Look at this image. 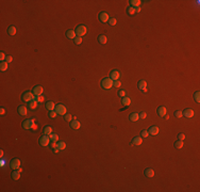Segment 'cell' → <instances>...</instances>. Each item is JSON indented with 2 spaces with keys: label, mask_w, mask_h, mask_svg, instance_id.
Returning a JSON list of instances; mask_svg holds the SVG:
<instances>
[{
  "label": "cell",
  "mask_w": 200,
  "mask_h": 192,
  "mask_svg": "<svg viewBox=\"0 0 200 192\" xmlns=\"http://www.w3.org/2000/svg\"><path fill=\"white\" fill-rule=\"evenodd\" d=\"M37 104H38V102H36V100H34V99L31 100V102H29V108H30V109H35Z\"/></svg>",
  "instance_id": "cell-31"
},
{
  "label": "cell",
  "mask_w": 200,
  "mask_h": 192,
  "mask_svg": "<svg viewBox=\"0 0 200 192\" xmlns=\"http://www.w3.org/2000/svg\"><path fill=\"white\" fill-rule=\"evenodd\" d=\"M81 126V124H80V122H78L77 120H73V121H71L70 122V127L73 128V129H75V130H77L79 129Z\"/></svg>",
  "instance_id": "cell-16"
},
{
  "label": "cell",
  "mask_w": 200,
  "mask_h": 192,
  "mask_svg": "<svg viewBox=\"0 0 200 192\" xmlns=\"http://www.w3.org/2000/svg\"><path fill=\"white\" fill-rule=\"evenodd\" d=\"M127 12L129 15H134L135 14V8H133V6H129V8L127 9Z\"/></svg>",
  "instance_id": "cell-34"
},
{
  "label": "cell",
  "mask_w": 200,
  "mask_h": 192,
  "mask_svg": "<svg viewBox=\"0 0 200 192\" xmlns=\"http://www.w3.org/2000/svg\"><path fill=\"white\" fill-rule=\"evenodd\" d=\"M145 175H146L147 177H149V178H151V177H153L154 176V171L152 169H146L145 170Z\"/></svg>",
  "instance_id": "cell-23"
},
{
  "label": "cell",
  "mask_w": 200,
  "mask_h": 192,
  "mask_svg": "<svg viewBox=\"0 0 200 192\" xmlns=\"http://www.w3.org/2000/svg\"><path fill=\"white\" fill-rule=\"evenodd\" d=\"M66 36H67L68 38H70V40H75V38L77 36V34H76L75 30H67L66 31Z\"/></svg>",
  "instance_id": "cell-14"
},
{
  "label": "cell",
  "mask_w": 200,
  "mask_h": 192,
  "mask_svg": "<svg viewBox=\"0 0 200 192\" xmlns=\"http://www.w3.org/2000/svg\"><path fill=\"white\" fill-rule=\"evenodd\" d=\"M194 98L196 100V102H200V92L199 91H196L194 93Z\"/></svg>",
  "instance_id": "cell-33"
},
{
  "label": "cell",
  "mask_w": 200,
  "mask_h": 192,
  "mask_svg": "<svg viewBox=\"0 0 200 192\" xmlns=\"http://www.w3.org/2000/svg\"><path fill=\"white\" fill-rule=\"evenodd\" d=\"M56 146H58V144H56L55 142H52V143H51V147H52V148H55Z\"/></svg>",
  "instance_id": "cell-49"
},
{
  "label": "cell",
  "mask_w": 200,
  "mask_h": 192,
  "mask_svg": "<svg viewBox=\"0 0 200 192\" xmlns=\"http://www.w3.org/2000/svg\"><path fill=\"white\" fill-rule=\"evenodd\" d=\"M129 119L131 122H137V121L139 120V113H131L130 114V116H129Z\"/></svg>",
  "instance_id": "cell-21"
},
{
  "label": "cell",
  "mask_w": 200,
  "mask_h": 192,
  "mask_svg": "<svg viewBox=\"0 0 200 192\" xmlns=\"http://www.w3.org/2000/svg\"><path fill=\"white\" fill-rule=\"evenodd\" d=\"M98 42H99L100 44H105L108 42V38H107V36L105 35H103V34H100L99 36H98Z\"/></svg>",
  "instance_id": "cell-26"
},
{
  "label": "cell",
  "mask_w": 200,
  "mask_h": 192,
  "mask_svg": "<svg viewBox=\"0 0 200 192\" xmlns=\"http://www.w3.org/2000/svg\"><path fill=\"white\" fill-rule=\"evenodd\" d=\"M116 23H117V20H116L115 18H110V19H109V24H110L111 26H115Z\"/></svg>",
  "instance_id": "cell-40"
},
{
  "label": "cell",
  "mask_w": 200,
  "mask_h": 192,
  "mask_svg": "<svg viewBox=\"0 0 200 192\" xmlns=\"http://www.w3.org/2000/svg\"><path fill=\"white\" fill-rule=\"evenodd\" d=\"M18 113L20 115H27V113H28V111H27V108L24 107V106H20V107H18Z\"/></svg>",
  "instance_id": "cell-25"
},
{
  "label": "cell",
  "mask_w": 200,
  "mask_h": 192,
  "mask_svg": "<svg viewBox=\"0 0 200 192\" xmlns=\"http://www.w3.org/2000/svg\"><path fill=\"white\" fill-rule=\"evenodd\" d=\"M175 147L178 149H180V148H182L183 147V141H181V140H178V141L175 142Z\"/></svg>",
  "instance_id": "cell-30"
},
{
  "label": "cell",
  "mask_w": 200,
  "mask_h": 192,
  "mask_svg": "<svg viewBox=\"0 0 200 192\" xmlns=\"http://www.w3.org/2000/svg\"><path fill=\"white\" fill-rule=\"evenodd\" d=\"M64 120H65L66 122H71L73 116H71V114H69V113H66V114L64 115Z\"/></svg>",
  "instance_id": "cell-35"
},
{
  "label": "cell",
  "mask_w": 200,
  "mask_h": 192,
  "mask_svg": "<svg viewBox=\"0 0 200 192\" xmlns=\"http://www.w3.org/2000/svg\"><path fill=\"white\" fill-rule=\"evenodd\" d=\"M21 126H23V128H24V129H32V128L34 127V120L29 119V120L24 121Z\"/></svg>",
  "instance_id": "cell-5"
},
{
  "label": "cell",
  "mask_w": 200,
  "mask_h": 192,
  "mask_svg": "<svg viewBox=\"0 0 200 192\" xmlns=\"http://www.w3.org/2000/svg\"><path fill=\"white\" fill-rule=\"evenodd\" d=\"M130 6H133V8H137V6H140L142 1L140 0H130Z\"/></svg>",
  "instance_id": "cell-22"
},
{
  "label": "cell",
  "mask_w": 200,
  "mask_h": 192,
  "mask_svg": "<svg viewBox=\"0 0 200 192\" xmlns=\"http://www.w3.org/2000/svg\"><path fill=\"white\" fill-rule=\"evenodd\" d=\"M175 116L178 117V119H179V117H181L182 116V112L181 111H176V112H175Z\"/></svg>",
  "instance_id": "cell-45"
},
{
  "label": "cell",
  "mask_w": 200,
  "mask_h": 192,
  "mask_svg": "<svg viewBox=\"0 0 200 192\" xmlns=\"http://www.w3.org/2000/svg\"><path fill=\"white\" fill-rule=\"evenodd\" d=\"M55 112L60 115H65L67 112V109L63 104H58L55 106Z\"/></svg>",
  "instance_id": "cell-4"
},
{
  "label": "cell",
  "mask_w": 200,
  "mask_h": 192,
  "mask_svg": "<svg viewBox=\"0 0 200 192\" xmlns=\"http://www.w3.org/2000/svg\"><path fill=\"white\" fill-rule=\"evenodd\" d=\"M143 142V138L140 137H135L134 139L132 140V142H131V144L132 145H140Z\"/></svg>",
  "instance_id": "cell-18"
},
{
  "label": "cell",
  "mask_w": 200,
  "mask_h": 192,
  "mask_svg": "<svg viewBox=\"0 0 200 192\" xmlns=\"http://www.w3.org/2000/svg\"><path fill=\"white\" fill-rule=\"evenodd\" d=\"M4 113H6V110H4L3 108H1V109H0V114H1V115H4Z\"/></svg>",
  "instance_id": "cell-48"
},
{
  "label": "cell",
  "mask_w": 200,
  "mask_h": 192,
  "mask_svg": "<svg viewBox=\"0 0 200 192\" xmlns=\"http://www.w3.org/2000/svg\"><path fill=\"white\" fill-rule=\"evenodd\" d=\"M142 138H147L148 136H149V132L147 131V130H142Z\"/></svg>",
  "instance_id": "cell-41"
},
{
  "label": "cell",
  "mask_w": 200,
  "mask_h": 192,
  "mask_svg": "<svg viewBox=\"0 0 200 192\" xmlns=\"http://www.w3.org/2000/svg\"><path fill=\"white\" fill-rule=\"evenodd\" d=\"M159 131H160V129H159V127H157V126H151L149 128V134H151V136H157L158 134H159Z\"/></svg>",
  "instance_id": "cell-13"
},
{
  "label": "cell",
  "mask_w": 200,
  "mask_h": 192,
  "mask_svg": "<svg viewBox=\"0 0 200 192\" xmlns=\"http://www.w3.org/2000/svg\"><path fill=\"white\" fill-rule=\"evenodd\" d=\"M51 140H50V138H49V136H47V134H44L43 137H41L39 138V140H38V142H39V144L42 145V146H47V145L49 144V142H50Z\"/></svg>",
  "instance_id": "cell-6"
},
{
  "label": "cell",
  "mask_w": 200,
  "mask_h": 192,
  "mask_svg": "<svg viewBox=\"0 0 200 192\" xmlns=\"http://www.w3.org/2000/svg\"><path fill=\"white\" fill-rule=\"evenodd\" d=\"M56 147H58L60 151H63V149L66 148V143H65V142H63V141H59L58 142V146H56Z\"/></svg>",
  "instance_id": "cell-29"
},
{
  "label": "cell",
  "mask_w": 200,
  "mask_h": 192,
  "mask_svg": "<svg viewBox=\"0 0 200 192\" xmlns=\"http://www.w3.org/2000/svg\"><path fill=\"white\" fill-rule=\"evenodd\" d=\"M98 17H99V19H100L101 23H108L109 19H110V17H109V14L105 13V12H101Z\"/></svg>",
  "instance_id": "cell-9"
},
{
  "label": "cell",
  "mask_w": 200,
  "mask_h": 192,
  "mask_svg": "<svg viewBox=\"0 0 200 192\" xmlns=\"http://www.w3.org/2000/svg\"><path fill=\"white\" fill-rule=\"evenodd\" d=\"M53 152H54V153H59V152H60V149L56 148V147H55V148H53Z\"/></svg>",
  "instance_id": "cell-51"
},
{
  "label": "cell",
  "mask_w": 200,
  "mask_h": 192,
  "mask_svg": "<svg viewBox=\"0 0 200 192\" xmlns=\"http://www.w3.org/2000/svg\"><path fill=\"white\" fill-rule=\"evenodd\" d=\"M119 77H120V74H119V72H118L117 70H113L112 72H111V74H110V78L113 81L118 80V79H119Z\"/></svg>",
  "instance_id": "cell-10"
},
{
  "label": "cell",
  "mask_w": 200,
  "mask_h": 192,
  "mask_svg": "<svg viewBox=\"0 0 200 192\" xmlns=\"http://www.w3.org/2000/svg\"><path fill=\"white\" fill-rule=\"evenodd\" d=\"M81 43H82V38H80V36H76L75 38V44L80 45Z\"/></svg>",
  "instance_id": "cell-37"
},
{
  "label": "cell",
  "mask_w": 200,
  "mask_h": 192,
  "mask_svg": "<svg viewBox=\"0 0 200 192\" xmlns=\"http://www.w3.org/2000/svg\"><path fill=\"white\" fill-rule=\"evenodd\" d=\"M137 88L140 91H147V82L145 80H139L137 83Z\"/></svg>",
  "instance_id": "cell-12"
},
{
  "label": "cell",
  "mask_w": 200,
  "mask_h": 192,
  "mask_svg": "<svg viewBox=\"0 0 200 192\" xmlns=\"http://www.w3.org/2000/svg\"><path fill=\"white\" fill-rule=\"evenodd\" d=\"M86 31H87V29H86V27L84 25H79L77 28H76V34H77L78 36H80V38L85 35Z\"/></svg>",
  "instance_id": "cell-3"
},
{
  "label": "cell",
  "mask_w": 200,
  "mask_h": 192,
  "mask_svg": "<svg viewBox=\"0 0 200 192\" xmlns=\"http://www.w3.org/2000/svg\"><path fill=\"white\" fill-rule=\"evenodd\" d=\"M43 92H44V89H43L42 85H35V87L33 88V90H32V93H33L34 95H36V96L42 95V94H43Z\"/></svg>",
  "instance_id": "cell-8"
},
{
  "label": "cell",
  "mask_w": 200,
  "mask_h": 192,
  "mask_svg": "<svg viewBox=\"0 0 200 192\" xmlns=\"http://www.w3.org/2000/svg\"><path fill=\"white\" fill-rule=\"evenodd\" d=\"M56 114H58V113H56L55 111H49V113H48V115H49V117H51V119H54V117L56 116Z\"/></svg>",
  "instance_id": "cell-39"
},
{
  "label": "cell",
  "mask_w": 200,
  "mask_h": 192,
  "mask_svg": "<svg viewBox=\"0 0 200 192\" xmlns=\"http://www.w3.org/2000/svg\"><path fill=\"white\" fill-rule=\"evenodd\" d=\"M113 87V80L109 77H105L101 80V88L104 90H110Z\"/></svg>",
  "instance_id": "cell-1"
},
{
  "label": "cell",
  "mask_w": 200,
  "mask_h": 192,
  "mask_svg": "<svg viewBox=\"0 0 200 192\" xmlns=\"http://www.w3.org/2000/svg\"><path fill=\"white\" fill-rule=\"evenodd\" d=\"M6 53L1 51V52H0V61H6Z\"/></svg>",
  "instance_id": "cell-42"
},
{
  "label": "cell",
  "mask_w": 200,
  "mask_h": 192,
  "mask_svg": "<svg viewBox=\"0 0 200 192\" xmlns=\"http://www.w3.org/2000/svg\"><path fill=\"white\" fill-rule=\"evenodd\" d=\"M16 28H15V26H11V27H9V29H8V32H9V34L10 35H15L16 34Z\"/></svg>",
  "instance_id": "cell-28"
},
{
  "label": "cell",
  "mask_w": 200,
  "mask_h": 192,
  "mask_svg": "<svg viewBox=\"0 0 200 192\" xmlns=\"http://www.w3.org/2000/svg\"><path fill=\"white\" fill-rule=\"evenodd\" d=\"M34 100H36L37 102H42L44 100V96H42V95H39V96H35L34 97Z\"/></svg>",
  "instance_id": "cell-38"
},
{
  "label": "cell",
  "mask_w": 200,
  "mask_h": 192,
  "mask_svg": "<svg viewBox=\"0 0 200 192\" xmlns=\"http://www.w3.org/2000/svg\"><path fill=\"white\" fill-rule=\"evenodd\" d=\"M178 139L181 140V141H183V140L185 139V134H179V136H178Z\"/></svg>",
  "instance_id": "cell-46"
},
{
  "label": "cell",
  "mask_w": 200,
  "mask_h": 192,
  "mask_svg": "<svg viewBox=\"0 0 200 192\" xmlns=\"http://www.w3.org/2000/svg\"><path fill=\"white\" fill-rule=\"evenodd\" d=\"M157 113H158V115H159V116H164V115L166 114V108L163 107V106H161V107H159L157 109Z\"/></svg>",
  "instance_id": "cell-15"
},
{
  "label": "cell",
  "mask_w": 200,
  "mask_h": 192,
  "mask_svg": "<svg viewBox=\"0 0 200 192\" xmlns=\"http://www.w3.org/2000/svg\"><path fill=\"white\" fill-rule=\"evenodd\" d=\"M139 12H140V8L137 6V8H135V13H139Z\"/></svg>",
  "instance_id": "cell-50"
},
{
  "label": "cell",
  "mask_w": 200,
  "mask_h": 192,
  "mask_svg": "<svg viewBox=\"0 0 200 192\" xmlns=\"http://www.w3.org/2000/svg\"><path fill=\"white\" fill-rule=\"evenodd\" d=\"M118 95H119L120 97L122 98V97H125V96H126V92L123 90H119V92H118Z\"/></svg>",
  "instance_id": "cell-44"
},
{
  "label": "cell",
  "mask_w": 200,
  "mask_h": 192,
  "mask_svg": "<svg viewBox=\"0 0 200 192\" xmlns=\"http://www.w3.org/2000/svg\"><path fill=\"white\" fill-rule=\"evenodd\" d=\"M4 163H6V161H4V160H1V166H3Z\"/></svg>",
  "instance_id": "cell-52"
},
{
  "label": "cell",
  "mask_w": 200,
  "mask_h": 192,
  "mask_svg": "<svg viewBox=\"0 0 200 192\" xmlns=\"http://www.w3.org/2000/svg\"><path fill=\"white\" fill-rule=\"evenodd\" d=\"M10 166H11L12 170H18L20 168V160L17 159V158H14L11 160V163H10Z\"/></svg>",
  "instance_id": "cell-7"
},
{
  "label": "cell",
  "mask_w": 200,
  "mask_h": 192,
  "mask_svg": "<svg viewBox=\"0 0 200 192\" xmlns=\"http://www.w3.org/2000/svg\"><path fill=\"white\" fill-rule=\"evenodd\" d=\"M52 127L51 126H45L44 127V134H47V136H50L51 134H52Z\"/></svg>",
  "instance_id": "cell-27"
},
{
  "label": "cell",
  "mask_w": 200,
  "mask_h": 192,
  "mask_svg": "<svg viewBox=\"0 0 200 192\" xmlns=\"http://www.w3.org/2000/svg\"><path fill=\"white\" fill-rule=\"evenodd\" d=\"M34 97H35V96H34V94L32 92L26 91V92H24L23 95H21V100H23V102H31V100H33Z\"/></svg>",
  "instance_id": "cell-2"
},
{
  "label": "cell",
  "mask_w": 200,
  "mask_h": 192,
  "mask_svg": "<svg viewBox=\"0 0 200 192\" xmlns=\"http://www.w3.org/2000/svg\"><path fill=\"white\" fill-rule=\"evenodd\" d=\"M164 117H165V119H166V120H168V119H169V115L165 114V115H164Z\"/></svg>",
  "instance_id": "cell-53"
},
{
  "label": "cell",
  "mask_w": 200,
  "mask_h": 192,
  "mask_svg": "<svg viewBox=\"0 0 200 192\" xmlns=\"http://www.w3.org/2000/svg\"><path fill=\"white\" fill-rule=\"evenodd\" d=\"M113 87L120 88V87H121V82H120L119 80H114V81H113Z\"/></svg>",
  "instance_id": "cell-36"
},
{
  "label": "cell",
  "mask_w": 200,
  "mask_h": 192,
  "mask_svg": "<svg viewBox=\"0 0 200 192\" xmlns=\"http://www.w3.org/2000/svg\"><path fill=\"white\" fill-rule=\"evenodd\" d=\"M8 62L6 61H1V63H0V70L1 72H6V70H8Z\"/></svg>",
  "instance_id": "cell-24"
},
{
  "label": "cell",
  "mask_w": 200,
  "mask_h": 192,
  "mask_svg": "<svg viewBox=\"0 0 200 192\" xmlns=\"http://www.w3.org/2000/svg\"><path fill=\"white\" fill-rule=\"evenodd\" d=\"M182 115H184L185 117L191 119V117H193L195 115V112H194V110H192V109H185L184 111L182 112Z\"/></svg>",
  "instance_id": "cell-11"
},
{
  "label": "cell",
  "mask_w": 200,
  "mask_h": 192,
  "mask_svg": "<svg viewBox=\"0 0 200 192\" xmlns=\"http://www.w3.org/2000/svg\"><path fill=\"white\" fill-rule=\"evenodd\" d=\"M49 138H50V140L52 142H58V140H59V136L55 134H51L50 136H49Z\"/></svg>",
  "instance_id": "cell-32"
},
{
  "label": "cell",
  "mask_w": 200,
  "mask_h": 192,
  "mask_svg": "<svg viewBox=\"0 0 200 192\" xmlns=\"http://www.w3.org/2000/svg\"><path fill=\"white\" fill-rule=\"evenodd\" d=\"M12 60H13L12 56H6V62L10 63V62H12Z\"/></svg>",
  "instance_id": "cell-47"
},
{
  "label": "cell",
  "mask_w": 200,
  "mask_h": 192,
  "mask_svg": "<svg viewBox=\"0 0 200 192\" xmlns=\"http://www.w3.org/2000/svg\"><path fill=\"white\" fill-rule=\"evenodd\" d=\"M139 119H146V116H147V114H146V112H140L139 114Z\"/></svg>",
  "instance_id": "cell-43"
},
{
  "label": "cell",
  "mask_w": 200,
  "mask_h": 192,
  "mask_svg": "<svg viewBox=\"0 0 200 192\" xmlns=\"http://www.w3.org/2000/svg\"><path fill=\"white\" fill-rule=\"evenodd\" d=\"M12 178L14 180H18L20 178V172L18 170H13V172H12Z\"/></svg>",
  "instance_id": "cell-17"
},
{
  "label": "cell",
  "mask_w": 200,
  "mask_h": 192,
  "mask_svg": "<svg viewBox=\"0 0 200 192\" xmlns=\"http://www.w3.org/2000/svg\"><path fill=\"white\" fill-rule=\"evenodd\" d=\"M55 104H54L53 102H48L46 104V109L48 110V111H52V110L55 109Z\"/></svg>",
  "instance_id": "cell-19"
},
{
  "label": "cell",
  "mask_w": 200,
  "mask_h": 192,
  "mask_svg": "<svg viewBox=\"0 0 200 192\" xmlns=\"http://www.w3.org/2000/svg\"><path fill=\"white\" fill-rule=\"evenodd\" d=\"M121 104L125 106V107H128V106L131 105V99L129 97H127V96H125V97L121 98Z\"/></svg>",
  "instance_id": "cell-20"
}]
</instances>
